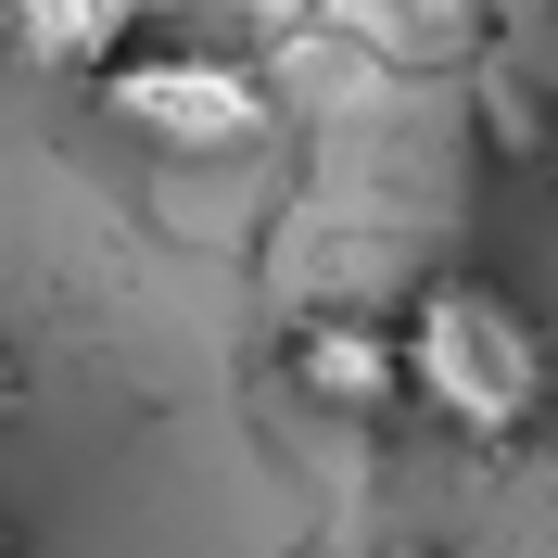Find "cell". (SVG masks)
<instances>
[{"mask_svg": "<svg viewBox=\"0 0 558 558\" xmlns=\"http://www.w3.org/2000/svg\"><path fill=\"white\" fill-rule=\"evenodd\" d=\"M140 13L153 0H0V51L26 76H102L140 38Z\"/></svg>", "mask_w": 558, "mask_h": 558, "instance_id": "5", "label": "cell"}, {"mask_svg": "<svg viewBox=\"0 0 558 558\" xmlns=\"http://www.w3.org/2000/svg\"><path fill=\"white\" fill-rule=\"evenodd\" d=\"M393 330H407V407H432L457 445L508 457V445L546 432L558 355H546V330H533V305L508 292V279L445 267V279H418V292H407Z\"/></svg>", "mask_w": 558, "mask_h": 558, "instance_id": "1", "label": "cell"}, {"mask_svg": "<svg viewBox=\"0 0 558 558\" xmlns=\"http://www.w3.org/2000/svg\"><path fill=\"white\" fill-rule=\"evenodd\" d=\"M279 381L305 393V407H330V418H381V407H407V330L393 317H292V343H279Z\"/></svg>", "mask_w": 558, "mask_h": 558, "instance_id": "4", "label": "cell"}, {"mask_svg": "<svg viewBox=\"0 0 558 558\" xmlns=\"http://www.w3.org/2000/svg\"><path fill=\"white\" fill-rule=\"evenodd\" d=\"M89 89H102L153 153H242V140L279 128L267 76H254L242 51H191V38H128Z\"/></svg>", "mask_w": 558, "mask_h": 558, "instance_id": "2", "label": "cell"}, {"mask_svg": "<svg viewBox=\"0 0 558 558\" xmlns=\"http://www.w3.org/2000/svg\"><path fill=\"white\" fill-rule=\"evenodd\" d=\"M470 114L508 166L558 153V0H470Z\"/></svg>", "mask_w": 558, "mask_h": 558, "instance_id": "3", "label": "cell"}, {"mask_svg": "<svg viewBox=\"0 0 558 558\" xmlns=\"http://www.w3.org/2000/svg\"><path fill=\"white\" fill-rule=\"evenodd\" d=\"M13 407H26V368H13V355H0V432H13Z\"/></svg>", "mask_w": 558, "mask_h": 558, "instance_id": "6", "label": "cell"}]
</instances>
